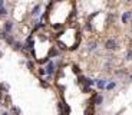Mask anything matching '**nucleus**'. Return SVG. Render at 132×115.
<instances>
[{
	"mask_svg": "<svg viewBox=\"0 0 132 115\" xmlns=\"http://www.w3.org/2000/svg\"><path fill=\"white\" fill-rule=\"evenodd\" d=\"M105 48H106V49H115V48H116L115 40H112V39H111V40H108V42L105 43Z\"/></svg>",
	"mask_w": 132,
	"mask_h": 115,
	"instance_id": "nucleus-1",
	"label": "nucleus"
},
{
	"mask_svg": "<svg viewBox=\"0 0 132 115\" xmlns=\"http://www.w3.org/2000/svg\"><path fill=\"white\" fill-rule=\"evenodd\" d=\"M53 71H55V65H53V62H49V65H47V68H46V73H53Z\"/></svg>",
	"mask_w": 132,
	"mask_h": 115,
	"instance_id": "nucleus-2",
	"label": "nucleus"
},
{
	"mask_svg": "<svg viewBox=\"0 0 132 115\" xmlns=\"http://www.w3.org/2000/svg\"><path fill=\"white\" fill-rule=\"evenodd\" d=\"M129 19H131V13H129V12H125V13L122 14V23H128Z\"/></svg>",
	"mask_w": 132,
	"mask_h": 115,
	"instance_id": "nucleus-3",
	"label": "nucleus"
},
{
	"mask_svg": "<svg viewBox=\"0 0 132 115\" xmlns=\"http://www.w3.org/2000/svg\"><path fill=\"white\" fill-rule=\"evenodd\" d=\"M11 29H13V23L11 22H6L4 23V32H11Z\"/></svg>",
	"mask_w": 132,
	"mask_h": 115,
	"instance_id": "nucleus-4",
	"label": "nucleus"
},
{
	"mask_svg": "<svg viewBox=\"0 0 132 115\" xmlns=\"http://www.w3.org/2000/svg\"><path fill=\"white\" fill-rule=\"evenodd\" d=\"M106 82H108V81H105V79H99V81L96 82V85H98L99 89H103V88L106 86Z\"/></svg>",
	"mask_w": 132,
	"mask_h": 115,
	"instance_id": "nucleus-5",
	"label": "nucleus"
},
{
	"mask_svg": "<svg viewBox=\"0 0 132 115\" xmlns=\"http://www.w3.org/2000/svg\"><path fill=\"white\" fill-rule=\"evenodd\" d=\"M40 9H42V7H40V4H36V6H34V9H33V12H32V14H33L34 17H36V16H39Z\"/></svg>",
	"mask_w": 132,
	"mask_h": 115,
	"instance_id": "nucleus-6",
	"label": "nucleus"
},
{
	"mask_svg": "<svg viewBox=\"0 0 132 115\" xmlns=\"http://www.w3.org/2000/svg\"><path fill=\"white\" fill-rule=\"evenodd\" d=\"M102 102H103V97H102V95H98V97L95 98V104H96V105H101Z\"/></svg>",
	"mask_w": 132,
	"mask_h": 115,
	"instance_id": "nucleus-7",
	"label": "nucleus"
},
{
	"mask_svg": "<svg viewBox=\"0 0 132 115\" xmlns=\"http://www.w3.org/2000/svg\"><path fill=\"white\" fill-rule=\"evenodd\" d=\"M7 14V10H6V7H0V17H3V16H6Z\"/></svg>",
	"mask_w": 132,
	"mask_h": 115,
	"instance_id": "nucleus-8",
	"label": "nucleus"
},
{
	"mask_svg": "<svg viewBox=\"0 0 132 115\" xmlns=\"http://www.w3.org/2000/svg\"><path fill=\"white\" fill-rule=\"evenodd\" d=\"M6 42H7L9 45H13V43H14V40H13V37H11V36H9V35L6 36Z\"/></svg>",
	"mask_w": 132,
	"mask_h": 115,
	"instance_id": "nucleus-9",
	"label": "nucleus"
},
{
	"mask_svg": "<svg viewBox=\"0 0 132 115\" xmlns=\"http://www.w3.org/2000/svg\"><path fill=\"white\" fill-rule=\"evenodd\" d=\"M115 86H116V84H115V82H111V84H108L105 88H106V89H114Z\"/></svg>",
	"mask_w": 132,
	"mask_h": 115,
	"instance_id": "nucleus-10",
	"label": "nucleus"
},
{
	"mask_svg": "<svg viewBox=\"0 0 132 115\" xmlns=\"http://www.w3.org/2000/svg\"><path fill=\"white\" fill-rule=\"evenodd\" d=\"M89 49L91 50H95L96 49V43H89Z\"/></svg>",
	"mask_w": 132,
	"mask_h": 115,
	"instance_id": "nucleus-11",
	"label": "nucleus"
},
{
	"mask_svg": "<svg viewBox=\"0 0 132 115\" xmlns=\"http://www.w3.org/2000/svg\"><path fill=\"white\" fill-rule=\"evenodd\" d=\"M126 59H128V61H131V59H132V49L128 52V55H126Z\"/></svg>",
	"mask_w": 132,
	"mask_h": 115,
	"instance_id": "nucleus-12",
	"label": "nucleus"
},
{
	"mask_svg": "<svg viewBox=\"0 0 132 115\" xmlns=\"http://www.w3.org/2000/svg\"><path fill=\"white\" fill-rule=\"evenodd\" d=\"M1 6H3V0H0V7H1Z\"/></svg>",
	"mask_w": 132,
	"mask_h": 115,
	"instance_id": "nucleus-13",
	"label": "nucleus"
},
{
	"mask_svg": "<svg viewBox=\"0 0 132 115\" xmlns=\"http://www.w3.org/2000/svg\"><path fill=\"white\" fill-rule=\"evenodd\" d=\"M1 115H9V114H7V112H3V114H1Z\"/></svg>",
	"mask_w": 132,
	"mask_h": 115,
	"instance_id": "nucleus-14",
	"label": "nucleus"
},
{
	"mask_svg": "<svg viewBox=\"0 0 132 115\" xmlns=\"http://www.w3.org/2000/svg\"><path fill=\"white\" fill-rule=\"evenodd\" d=\"M0 56H1V52H0Z\"/></svg>",
	"mask_w": 132,
	"mask_h": 115,
	"instance_id": "nucleus-15",
	"label": "nucleus"
},
{
	"mask_svg": "<svg viewBox=\"0 0 132 115\" xmlns=\"http://www.w3.org/2000/svg\"><path fill=\"white\" fill-rule=\"evenodd\" d=\"M131 79H132V75H131Z\"/></svg>",
	"mask_w": 132,
	"mask_h": 115,
	"instance_id": "nucleus-16",
	"label": "nucleus"
},
{
	"mask_svg": "<svg viewBox=\"0 0 132 115\" xmlns=\"http://www.w3.org/2000/svg\"><path fill=\"white\" fill-rule=\"evenodd\" d=\"M128 1H131V0H128Z\"/></svg>",
	"mask_w": 132,
	"mask_h": 115,
	"instance_id": "nucleus-17",
	"label": "nucleus"
}]
</instances>
